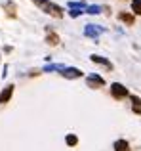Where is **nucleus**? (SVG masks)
<instances>
[{
	"mask_svg": "<svg viewBox=\"0 0 141 151\" xmlns=\"http://www.w3.org/2000/svg\"><path fill=\"white\" fill-rule=\"evenodd\" d=\"M101 33H105V27H99V25H86L84 27V35L90 38H97Z\"/></svg>",
	"mask_w": 141,
	"mask_h": 151,
	"instance_id": "1",
	"label": "nucleus"
},
{
	"mask_svg": "<svg viewBox=\"0 0 141 151\" xmlns=\"http://www.w3.org/2000/svg\"><path fill=\"white\" fill-rule=\"evenodd\" d=\"M111 94L120 100V98H126L128 96V90H126V86H122L120 82H113V84H111Z\"/></svg>",
	"mask_w": 141,
	"mask_h": 151,
	"instance_id": "2",
	"label": "nucleus"
},
{
	"mask_svg": "<svg viewBox=\"0 0 141 151\" xmlns=\"http://www.w3.org/2000/svg\"><path fill=\"white\" fill-rule=\"evenodd\" d=\"M61 75H63L65 78H80L82 77V71L76 69V67H65V69L61 71Z\"/></svg>",
	"mask_w": 141,
	"mask_h": 151,
	"instance_id": "3",
	"label": "nucleus"
},
{
	"mask_svg": "<svg viewBox=\"0 0 141 151\" xmlns=\"http://www.w3.org/2000/svg\"><path fill=\"white\" fill-rule=\"evenodd\" d=\"M44 10L48 12L50 15H53V17H61V15H63V10H61L59 6H56V4H50V2L44 4Z\"/></svg>",
	"mask_w": 141,
	"mask_h": 151,
	"instance_id": "4",
	"label": "nucleus"
},
{
	"mask_svg": "<svg viewBox=\"0 0 141 151\" xmlns=\"http://www.w3.org/2000/svg\"><path fill=\"white\" fill-rule=\"evenodd\" d=\"M11 94H14V84H8L6 88L0 92V103H8L11 98Z\"/></svg>",
	"mask_w": 141,
	"mask_h": 151,
	"instance_id": "5",
	"label": "nucleus"
},
{
	"mask_svg": "<svg viewBox=\"0 0 141 151\" xmlns=\"http://www.w3.org/2000/svg\"><path fill=\"white\" fill-rule=\"evenodd\" d=\"M88 84L90 86H103L105 81H103V77H99V75H90L88 77Z\"/></svg>",
	"mask_w": 141,
	"mask_h": 151,
	"instance_id": "6",
	"label": "nucleus"
},
{
	"mask_svg": "<svg viewBox=\"0 0 141 151\" xmlns=\"http://www.w3.org/2000/svg\"><path fill=\"white\" fill-rule=\"evenodd\" d=\"M92 59L93 63H99V65H103V67H107V69H113V65H111V61H107L105 58H101V55H92Z\"/></svg>",
	"mask_w": 141,
	"mask_h": 151,
	"instance_id": "7",
	"label": "nucleus"
},
{
	"mask_svg": "<svg viewBox=\"0 0 141 151\" xmlns=\"http://www.w3.org/2000/svg\"><path fill=\"white\" fill-rule=\"evenodd\" d=\"M130 149V145H128L126 140H116L115 142V151H128Z\"/></svg>",
	"mask_w": 141,
	"mask_h": 151,
	"instance_id": "8",
	"label": "nucleus"
},
{
	"mask_svg": "<svg viewBox=\"0 0 141 151\" xmlns=\"http://www.w3.org/2000/svg\"><path fill=\"white\" fill-rule=\"evenodd\" d=\"M48 44H52V46H56V44H59V37H57L56 33H48Z\"/></svg>",
	"mask_w": 141,
	"mask_h": 151,
	"instance_id": "9",
	"label": "nucleus"
},
{
	"mask_svg": "<svg viewBox=\"0 0 141 151\" xmlns=\"http://www.w3.org/2000/svg\"><path fill=\"white\" fill-rule=\"evenodd\" d=\"M101 10H103L101 6H88V8H86V14H90V15H97V14H101Z\"/></svg>",
	"mask_w": 141,
	"mask_h": 151,
	"instance_id": "10",
	"label": "nucleus"
},
{
	"mask_svg": "<svg viewBox=\"0 0 141 151\" xmlns=\"http://www.w3.org/2000/svg\"><path fill=\"white\" fill-rule=\"evenodd\" d=\"M132 12L141 15V0H132Z\"/></svg>",
	"mask_w": 141,
	"mask_h": 151,
	"instance_id": "11",
	"label": "nucleus"
},
{
	"mask_svg": "<svg viewBox=\"0 0 141 151\" xmlns=\"http://www.w3.org/2000/svg\"><path fill=\"white\" fill-rule=\"evenodd\" d=\"M70 10H86V4L84 2H69Z\"/></svg>",
	"mask_w": 141,
	"mask_h": 151,
	"instance_id": "12",
	"label": "nucleus"
},
{
	"mask_svg": "<svg viewBox=\"0 0 141 151\" xmlns=\"http://www.w3.org/2000/svg\"><path fill=\"white\" fill-rule=\"evenodd\" d=\"M120 19H122L124 23H134V15H130V14H120Z\"/></svg>",
	"mask_w": 141,
	"mask_h": 151,
	"instance_id": "13",
	"label": "nucleus"
},
{
	"mask_svg": "<svg viewBox=\"0 0 141 151\" xmlns=\"http://www.w3.org/2000/svg\"><path fill=\"white\" fill-rule=\"evenodd\" d=\"M76 142H78V138L74 136V134H69V136H67V145L73 147V145H76Z\"/></svg>",
	"mask_w": 141,
	"mask_h": 151,
	"instance_id": "14",
	"label": "nucleus"
},
{
	"mask_svg": "<svg viewBox=\"0 0 141 151\" xmlns=\"http://www.w3.org/2000/svg\"><path fill=\"white\" fill-rule=\"evenodd\" d=\"M65 67L63 65H46L44 67V71H63Z\"/></svg>",
	"mask_w": 141,
	"mask_h": 151,
	"instance_id": "15",
	"label": "nucleus"
},
{
	"mask_svg": "<svg viewBox=\"0 0 141 151\" xmlns=\"http://www.w3.org/2000/svg\"><path fill=\"white\" fill-rule=\"evenodd\" d=\"M80 14H82V10H70V12H69V15H70V17H78Z\"/></svg>",
	"mask_w": 141,
	"mask_h": 151,
	"instance_id": "16",
	"label": "nucleus"
}]
</instances>
